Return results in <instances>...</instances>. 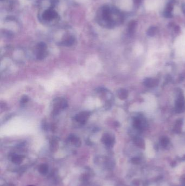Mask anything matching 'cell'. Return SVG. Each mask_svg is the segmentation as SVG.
<instances>
[{"label":"cell","mask_w":185,"mask_h":186,"mask_svg":"<svg viewBox=\"0 0 185 186\" xmlns=\"http://www.w3.org/2000/svg\"><path fill=\"white\" fill-rule=\"evenodd\" d=\"M117 17H120V13L116 9L105 5L99 9L96 15V20L101 26L112 28L118 22L115 20Z\"/></svg>","instance_id":"obj_1"},{"label":"cell","mask_w":185,"mask_h":186,"mask_svg":"<svg viewBox=\"0 0 185 186\" xmlns=\"http://www.w3.org/2000/svg\"><path fill=\"white\" fill-rule=\"evenodd\" d=\"M40 20L45 24H52L58 21L59 16L58 13L52 8H49L40 14Z\"/></svg>","instance_id":"obj_2"},{"label":"cell","mask_w":185,"mask_h":186,"mask_svg":"<svg viewBox=\"0 0 185 186\" xmlns=\"http://www.w3.org/2000/svg\"><path fill=\"white\" fill-rule=\"evenodd\" d=\"M68 106L67 101L65 99L58 98L55 99L53 101L52 114L56 116L59 114L61 110H65Z\"/></svg>","instance_id":"obj_3"},{"label":"cell","mask_w":185,"mask_h":186,"mask_svg":"<svg viewBox=\"0 0 185 186\" xmlns=\"http://www.w3.org/2000/svg\"><path fill=\"white\" fill-rule=\"evenodd\" d=\"M47 46L44 42H40L37 44L35 48L36 57L39 60H42L47 55Z\"/></svg>","instance_id":"obj_4"},{"label":"cell","mask_w":185,"mask_h":186,"mask_svg":"<svg viewBox=\"0 0 185 186\" xmlns=\"http://www.w3.org/2000/svg\"><path fill=\"white\" fill-rule=\"evenodd\" d=\"M90 116V112L88 111H83L81 112L80 113L77 114L74 119L77 122L79 123V124L84 125L86 123L88 119Z\"/></svg>","instance_id":"obj_5"},{"label":"cell","mask_w":185,"mask_h":186,"mask_svg":"<svg viewBox=\"0 0 185 186\" xmlns=\"http://www.w3.org/2000/svg\"><path fill=\"white\" fill-rule=\"evenodd\" d=\"M185 99L182 95H180L175 102V110L177 113H180L183 110L185 106Z\"/></svg>","instance_id":"obj_6"},{"label":"cell","mask_w":185,"mask_h":186,"mask_svg":"<svg viewBox=\"0 0 185 186\" xmlns=\"http://www.w3.org/2000/svg\"><path fill=\"white\" fill-rule=\"evenodd\" d=\"M75 37L72 35H70L64 40L60 42L59 44L61 46H71L75 43Z\"/></svg>","instance_id":"obj_7"},{"label":"cell","mask_w":185,"mask_h":186,"mask_svg":"<svg viewBox=\"0 0 185 186\" xmlns=\"http://www.w3.org/2000/svg\"><path fill=\"white\" fill-rule=\"evenodd\" d=\"M102 141L106 145H112L114 139L110 134L109 133H105L102 138Z\"/></svg>","instance_id":"obj_8"},{"label":"cell","mask_w":185,"mask_h":186,"mask_svg":"<svg viewBox=\"0 0 185 186\" xmlns=\"http://www.w3.org/2000/svg\"><path fill=\"white\" fill-rule=\"evenodd\" d=\"M144 84L148 88H152L156 86L158 84V81L157 80L152 79L150 78H147L145 80Z\"/></svg>","instance_id":"obj_9"},{"label":"cell","mask_w":185,"mask_h":186,"mask_svg":"<svg viewBox=\"0 0 185 186\" xmlns=\"http://www.w3.org/2000/svg\"><path fill=\"white\" fill-rule=\"evenodd\" d=\"M173 9V4L172 3H169L167 5L166 9L164 12V16L166 17H172V11Z\"/></svg>","instance_id":"obj_10"},{"label":"cell","mask_w":185,"mask_h":186,"mask_svg":"<svg viewBox=\"0 0 185 186\" xmlns=\"http://www.w3.org/2000/svg\"><path fill=\"white\" fill-rule=\"evenodd\" d=\"M117 96L120 100H125L128 96V93L125 89H120L117 92Z\"/></svg>","instance_id":"obj_11"},{"label":"cell","mask_w":185,"mask_h":186,"mask_svg":"<svg viewBox=\"0 0 185 186\" xmlns=\"http://www.w3.org/2000/svg\"><path fill=\"white\" fill-rule=\"evenodd\" d=\"M134 142L135 144L138 147L141 148V149H144L145 148V143H144V141L142 138H138V137H136L134 139Z\"/></svg>","instance_id":"obj_12"},{"label":"cell","mask_w":185,"mask_h":186,"mask_svg":"<svg viewBox=\"0 0 185 186\" xmlns=\"http://www.w3.org/2000/svg\"><path fill=\"white\" fill-rule=\"evenodd\" d=\"M136 25L137 23L135 21H131V22H129L128 25V32L130 34H132L134 33L136 29Z\"/></svg>","instance_id":"obj_13"},{"label":"cell","mask_w":185,"mask_h":186,"mask_svg":"<svg viewBox=\"0 0 185 186\" xmlns=\"http://www.w3.org/2000/svg\"><path fill=\"white\" fill-rule=\"evenodd\" d=\"M134 126L137 129H141V130L142 128H143V125L142 124V121L140 119L136 118L134 120Z\"/></svg>","instance_id":"obj_14"},{"label":"cell","mask_w":185,"mask_h":186,"mask_svg":"<svg viewBox=\"0 0 185 186\" xmlns=\"http://www.w3.org/2000/svg\"><path fill=\"white\" fill-rule=\"evenodd\" d=\"M157 28L156 27H151L148 29L147 31V34L149 36L152 37L155 35V34L157 32Z\"/></svg>","instance_id":"obj_15"},{"label":"cell","mask_w":185,"mask_h":186,"mask_svg":"<svg viewBox=\"0 0 185 186\" xmlns=\"http://www.w3.org/2000/svg\"><path fill=\"white\" fill-rule=\"evenodd\" d=\"M169 143V140L167 137H163L161 140V144L163 147H166L168 145Z\"/></svg>","instance_id":"obj_16"},{"label":"cell","mask_w":185,"mask_h":186,"mask_svg":"<svg viewBox=\"0 0 185 186\" xmlns=\"http://www.w3.org/2000/svg\"><path fill=\"white\" fill-rule=\"evenodd\" d=\"M29 100V98L26 95H24L23 96L22 98H21V104H26L28 101Z\"/></svg>","instance_id":"obj_17"},{"label":"cell","mask_w":185,"mask_h":186,"mask_svg":"<svg viewBox=\"0 0 185 186\" xmlns=\"http://www.w3.org/2000/svg\"><path fill=\"white\" fill-rule=\"evenodd\" d=\"M132 162L134 164H138L140 163V159L138 158H134L132 159Z\"/></svg>","instance_id":"obj_18"},{"label":"cell","mask_w":185,"mask_h":186,"mask_svg":"<svg viewBox=\"0 0 185 186\" xmlns=\"http://www.w3.org/2000/svg\"><path fill=\"white\" fill-rule=\"evenodd\" d=\"M133 1L136 5H139L141 3L142 0H133Z\"/></svg>","instance_id":"obj_19"},{"label":"cell","mask_w":185,"mask_h":186,"mask_svg":"<svg viewBox=\"0 0 185 186\" xmlns=\"http://www.w3.org/2000/svg\"><path fill=\"white\" fill-rule=\"evenodd\" d=\"M180 27L178 26H176L175 27V31L176 32L179 33L180 32Z\"/></svg>","instance_id":"obj_20"},{"label":"cell","mask_w":185,"mask_h":186,"mask_svg":"<svg viewBox=\"0 0 185 186\" xmlns=\"http://www.w3.org/2000/svg\"><path fill=\"white\" fill-rule=\"evenodd\" d=\"M183 12H184V13L185 14V5L184 7V8H183Z\"/></svg>","instance_id":"obj_21"},{"label":"cell","mask_w":185,"mask_h":186,"mask_svg":"<svg viewBox=\"0 0 185 186\" xmlns=\"http://www.w3.org/2000/svg\"><path fill=\"white\" fill-rule=\"evenodd\" d=\"M1 1H3V0H1Z\"/></svg>","instance_id":"obj_22"},{"label":"cell","mask_w":185,"mask_h":186,"mask_svg":"<svg viewBox=\"0 0 185 186\" xmlns=\"http://www.w3.org/2000/svg\"></svg>","instance_id":"obj_23"}]
</instances>
